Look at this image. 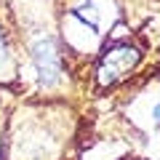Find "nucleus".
Segmentation results:
<instances>
[{
  "mask_svg": "<svg viewBox=\"0 0 160 160\" xmlns=\"http://www.w3.org/2000/svg\"><path fill=\"white\" fill-rule=\"evenodd\" d=\"M139 59H142V51L136 46H112L96 67V80L102 86H112L115 80H120L126 72L136 67Z\"/></svg>",
  "mask_w": 160,
  "mask_h": 160,
  "instance_id": "1",
  "label": "nucleus"
},
{
  "mask_svg": "<svg viewBox=\"0 0 160 160\" xmlns=\"http://www.w3.org/2000/svg\"><path fill=\"white\" fill-rule=\"evenodd\" d=\"M32 64L38 72L40 86H56L59 75H62V53H59V43L53 38H38L32 43Z\"/></svg>",
  "mask_w": 160,
  "mask_h": 160,
  "instance_id": "2",
  "label": "nucleus"
},
{
  "mask_svg": "<svg viewBox=\"0 0 160 160\" xmlns=\"http://www.w3.org/2000/svg\"><path fill=\"white\" fill-rule=\"evenodd\" d=\"M0 64H6V46H3V38H0Z\"/></svg>",
  "mask_w": 160,
  "mask_h": 160,
  "instance_id": "3",
  "label": "nucleus"
}]
</instances>
